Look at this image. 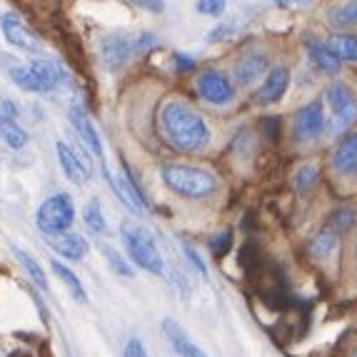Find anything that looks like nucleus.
Masks as SVG:
<instances>
[{
    "label": "nucleus",
    "mask_w": 357,
    "mask_h": 357,
    "mask_svg": "<svg viewBox=\"0 0 357 357\" xmlns=\"http://www.w3.org/2000/svg\"><path fill=\"white\" fill-rule=\"evenodd\" d=\"M128 3L143 8V10H148V13H155V15L165 10V3H162V0H128Z\"/></svg>",
    "instance_id": "obj_34"
},
{
    "label": "nucleus",
    "mask_w": 357,
    "mask_h": 357,
    "mask_svg": "<svg viewBox=\"0 0 357 357\" xmlns=\"http://www.w3.org/2000/svg\"><path fill=\"white\" fill-rule=\"evenodd\" d=\"M0 140L8 145V148L18 150L28 143V132L15 123L13 118H6V115H0Z\"/></svg>",
    "instance_id": "obj_21"
},
{
    "label": "nucleus",
    "mask_w": 357,
    "mask_h": 357,
    "mask_svg": "<svg viewBox=\"0 0 357 357\" xmlns=\"http://www.w3.org/2000/svg\"><path fill=\"white\" fill-rule=\"evenodd\" d=\"M317 175H320V170H317V165H312V162H307V165L298 167V173H295V180H292V185H295V190L298 192H307L312 185L317 183Z\"/></svg>",
    "instance_id": "obj_27"
},
{
    "label": "nucleus",
    "mask_w": 357,
    "mask_h": 357,
    "mask_svg": "<svg viewBox=\"0 0 357 357\" xmlns=\"http://www.w3.org/2000/svg\"><path fill=\"white\" fill-rule=\"evenodd\" d=\"M120 235H123L128 255H130V260L135 262L137 268L153 275L165 273V262H162V255H160V250H158L153 232H150L148 227L137 225V222H132V220H123Z\"/></svg>",
    "instance_id": "obj_3"
},
{
    "label": "nucleus",
    "mask_w": 357,
    "mask_h": 357,
    "mask_svg": "<svg viewBox=\"0 0 357 357\" xmlns=\"http://www.w3.org/2000/svg\"><path fill=\"white\" fill-rule=\"evenodd\" d=\"M175 68H178L180 73L192 70V68H195V60L188 58V55H185V53H175Z\"/></svg>",
    "instance_id": "obj_35"
},
{
    "label": "nucleus",
    "mask_w": 357,
    "mask_h": 357,
    "mask_svg": "<svg viewBox=\"0 0 357 357\" xmlns=\"http://www.w3.org/2000/svg\"><path fill=\"white\" fill-rule=\"evenodd\" d=\"M15 255H18V260H20V265H23L25 270H28V275L33 278V282L36 285H40L43 290H48V278H45V273H43V268L38 265L33 257L28 255V252H23V250H15Z\"/></svg>",
    "instance_id": "obj_28"
},
{
    "label": "nucleus",
    "mask_w": 357,
    "mask_h": 357,
    "mask_svg": "<svg viewBox=\"0 0 357 357\" xmlns=\"http://www.w3.org/2000/svg\"><path fill=\"white\" fill-rule=\"evenodd\" d=\"M330 20L340 28H357V0H345L330 8Z\"/></svg>",
    "instance_id": "obj_23"
},
{
    "label": "nucleus",
    "mask_w": 357,
    "mask_h": 357,
    "mask_svg": "<svg viewBox=\"0 0 357 357\" xmlns=\"http://www.w3.org/2000/svg\"><path fill=\"white\" fill-rule=\"evenodd\" d=\"M160 130L167 143L183 153H200L210 143V128L188 102L167 100L160 110Z\"/></svg>",
    "instance_id": "obj_1"
},
{
    "label": "nucleus",
    "mask_w": 357,
    "mask_h": 357,
    "mask_svg": "<svg viewBox=\"0 0 357 357\" xmlns=\"http://www.w3.org/2000/svg\"><path fill=\"white\" fill-rule=\"evenodd\" d=\"M183 252L188 255V260H190V265L197 270L200 275H208V268H205V262H203V257L197 255L195 250H192V245H188V243H183Z\"/></svg>",
    "instance_id": "obj_32"
},
{
    "label": "nucleus",
    "mask_w": 357,
    "mask_h": 357,
    "mask_svg": "<svg viewBox=\"0 0 357 357\" xmlns=\"http://www.w3.org/2000/svg\"><path fill=\"white\" fill-rule=\"evenodd\" d=\"M0 115H6V118H13V120H15V118H18V107L13 105L10 100H6L3 105H0Z\"/></svg>",
    "instance_id": "obj_36"
},
{
    "label": "nucleus",
    "mask_w": 357,
    "mask_h": 357,
    "mask_svg": "<svg viewBox=\"0 0 357 357\" xmlns=\"http://www.w3.org/2000/svg\"><path fill=\"white\" fill-rule=\"evenodd\" d=\"M197 93L210 105H227L235 98V85L220 70H205L197 75Z\"/></svg>",
    "instance_id": "obj_10"
},
{
    "label": "nucleus",
    "mask_w": 357,
    "mask_h": 357,
    "mask_svg": "<svg viewBox=\"0 0 357 357\" xmlns=\"http://www.w3.org/2000/svg\"><path fill=\"white\" fill-rule=\"evenodd\" d=\"M325 130V107H322V100H312L307 105H303L295 113V120H292V135L298 143H310L320 137V132Z\"/></svg>",
    "instance_id": "obj_9"
},
{
    "label": "nucleus",
    "mask_w": 357,
    "mask_h": 357,
    "mask_svg": "<svg viewBox=\"0 0 357 357\" xmlns=\"http://www.w3.org/2000/svg\"><path fill=\"white\" fill-rule=\"evenodd\" d=\"M0 28H3L6 40L10 43V45H15V48L25 50V53H38V50H40V38H38L18 15H13V13L3 15Z\"/></svg>",
    "instance_id": "obj_11"
},
{
    "label": "nucleus",
    "mask_w": 357,
    "mask_h": 357,
    "mask_svg": "<svg viewBox=\"0 0 357 357\" xmlns=\"http://www.w3.org/2000/svg\"><path fill=\"white\" fill-rule=\"evenodd\" d=\"M227 8V0H197L195 10L200 15H222Z\"/></svg>",
    "instance_id": "obj_29"
},
{
    "label": "nucleus",
    "mask_w": 357,
    "mask_h": 357,
    "mask_svg": "<svg viewBox=\"0 0 357 357\" xmlns=\"http://www.w3.org/2000/svg\"><path fill=\"white\" fill-rule=\"evenodd\" d=\"M230 245H232L230 232H218V235H213V238H210V250H213L218 257L227 255V250H230Z\"/></svg>",
    "instance_id": "obj_30"
},
{
    "label": "nucleus",
    "mask_w": 357,
    "mask_h": 357,
    "mask_svg": "<svg viewBox=\"0 0 357 357\" xmlns=\"http://www.w3.org/2000/svg\"><path fill=\"white\" fill-rule=\"evenodd\" d=\"M132 55H137V36L107 33L100 38V63L105 66V70H120Z\"/></svg>",
    "instance_id": "obj_7"
},
{
    "label": "nucleus",
    "mask_w": 357,
    "mask_h": 357,
    "mask_svg": "<svg viewBox=\"0 0 357 357\" xmlns=\"http://www.w3.org/2000/svg\"><path fill=\"white\" fill-rule=\"evenodd\" d=\"M126 357H150L148 350H145L143 345V340H137V337H130L128 340V345H126Z\"/></svg>",
    "instance_id": "obj_33"
},
{
    "label": "nucleus",
    "mask_w": 357,
    "mask_h": 357,
    "mask_svg": "<svg viewBox=\"0 0 357 357\" xmlns=\"http://www.w3.org/2000/svg\"><path fill=\"white\" fill-rule=\"evenodd\" d=\"M73 220H75V208H73L70 195H66V192L50 195L36 213L38 227H40V232H45V235L68 232V227L73 225Z\"/></svg>",
    "instance_id": "obj_6"
},
{
    "label": "nucleus",
    "mask_w": 357,
    "mask_h": 357,
    "mask_svg": "<svg viewBox=\"0 0 357 357\" xmlns=\"http://www.w3.org/2000/svg\"><path fill=\"white\" fill-rule=\"evenodd\" d=\"M50 250H55L60 257H66V260H83L88 255L90 245L83 235H77V232H60V235H48L45 238Z\"/></svg>",
    "instance_id": "obj_14"
},
{
    "label": "nucleus",
    "mask_w": 357,
    "mask_h": 357,
    "mask_svg": "<svg viewBox=\"0 0 357 357\" xmlns=\"http://www.w3.org/2000/svg\"><path fill=\"white\" fill-rule=\"evenodd\" d=\"M333 167L342 178H357V132H347L335 145Z\"/></svg>",
    "instance_id": "obj_13"
},
{
    "label": "nucleus",
    "mask_w": 357,
    "mask_h": 357,
    "mask_svg": "<svg viewBox=\"0 0 357 357\" xmlns=\"http://www.w3.org/2000/svg\"><path fill=\"white\" fill-rule=\"evenodd\" d=\"M325 102L330 107V132L342 135L357 123V96L347 83L335 80L325 90Z\"/></svg>",
    "instance_id": "obj_5"
},
{
    "label": "nucleus",
    "mask_w": 357,
    "mask_h": 357,
    "mask_svg": "<svg viewBox=\"0 0 357 357\" xmlns=\"http://www.w3.org/2000/svg\"><path fill=\"white\" fill-rule=\"evenodd\" d=\"M303 43H305V50H307L310 60H312V66H315L317 70L325 73V75H337L342 63H340L337 55L330 50L328 43L317 40V38H312V36H307Z\"/></svg>",
    "instance_id": "obj_16"
},
{
    "label": "nucleus",
    "mask_w": 357,
    "mask_h": 357,
    "mask_svg": "<svg viewBox=\"0 0 357 357\" xmlns=\"http://www.w3.org/2000/svg\"><path fill=\"white\" fill-rule=\"evenodd\" d=\"M10 80L28 93H50L66 80L63 68L50 58H36L25 66L10 68Z\"/></svg>",
    "instance_id": "obj_4"
},
{
    "label": "nucleus",
    "mask_w": 357,
    "mask_h": 357,
    "mask_svg": "<svg viewBox=\"0 0 357 357\" xmlns=\"http://www.w3.org/2000/svg\"><path fill=\"white\" fill-rule=\"evenodd\" d=\"M330 50L340 58V63H357V36L355 33H335L330 38Z\"/></svg>",
    "instance_id": "obj_20"
},
{
    "label": "nucleus",
    "mask_w": 357,
    "mask_h": 357,
    "mask_svg": "<svg viewBox=\"0 0 357 357\" xmlns=\"http://www.w3.org/2000/svg\"><path fill=\"white\" fill-rule=\"evenodd\" d=\"M292 3H300V6H305V3H312V0H292Z\"/></svg>",
    "instance_id": "obj_38"
},
{
    "label": "nucleus",
    "mask_w": 357,
    "mask_h": 357,
    "mask_svg": "<svg viewBox=\"0 0 357 357\" xmlns=\"http://www.w3.org/2000/svg\"><path fill=\"white\" fill-rule=\"evenodd\" d=\"M83 220L90 232H96V235L105 232V218H102V205L98 197H90L88 200V205H85V210H83Z\"/></svg>",
    "instance_id": "obj_24"
},
{
    "label": "nucleus",
    "mask_w": 357,
    "mask_h": 357,
    "mask_svg": "<svg viewBox=\"0 0 357 357\" xmlns=\"http://www.w3.org/2000/svg\"><path fill=\"white\" fill-rule=\"evenodd\" d=\"M287 85H290V70L285 66H275L273 70L265 75L262 85L257 88L255 100L260 105H273V102L282 100V96L287 93Z\"/></svg>",
    "instance_id": "obj_12"
},
{
    "label": "nucleus",
    "mask_w": 357,
    "mask_h": 357,
    "mask_svg": "<svg viewBox=\"0 0 357 357\" xmlns=\"http://www.w3.org/2000/svg\"><path fill=\"white\" fill-rule=\"evenodd\" d=\"M268 68H270V63L262 53H248L235 63L232 75H235V83L238 85H252L257 77L268 73Z\"/></svg>",
    "instance_id": "obj_17"
},
{
    "label": "nucleus",
    "mask_w": 357,
    "mask_h": 357,
    "mask_svg": "<svg viewBox=\"0 0 357 357\" xmlns=\"http://www.w3.org/2000/svg\"><path fill=\"white\" fill-rule=\"evenodd\" d=\"M68 120H70V126L75 128L77 137L83 140L85 145H88V150L98 158V162H100L102 167V175H105V180H113L115 175L110 173V167H107V160H105V148H102V140L100 135H98L96 126L90 123V118L85 115V110L80 105H70V110H68Z\"/></svg>",
    "instance_id": "obj_8"
},
{
    "label": "nucleus",
    "mask_w": 357,
    "mask_h": 357,
    "mask_svg": "<svg viewBox=\"0 0 357 357\" xmlns=\"http://www.w3.org/2000/svg\"><path fill=\"white\" fill-rule=\"evenodd\" d=\"M162 333H165V337H167V342L173 345V350H175V355H180V357H208L205 355L200 347L192 342L188 335H185V330L180 328L178 322L175 320H162Z\"/></svg>",
    "instance_id": "obj_18"
},
{
    "label": "nucleus",
    "mask_w": 357,
    "mask_h": 357,
    "mask_svg": "<svg viewBox=\"0 0 357 357\" xmlns=\"http://www.w3.org/2000/svg\"><path fill=\"white\" fill-rule=\"evenodd\" d=\"M162 183L175 192V195L185 197V200H200L215 192L218 180L203 167L183 165V162H167L160 170Z\"/></svg>",
    "instance_id": "obj_2"
},
{
    "label": "nucleus",
    "mask_w": 357,
    "mask_h": 357,
    "mask_svg": "<svg viewBox=\"0 0 357 357\" xmlns=\"http://www.w3.org/2000/svg\"><path fill=\"white\" fill-rule=\"evenodd\" d=\"M337 238L340 235L333 227H322L315 238H312V243H310V255L317 257V260H328L337 250Z\"/></svg>",
    "instance_id": "obj_19"
},
{
    "label": "nucleus",
    "mask_w": 357,
    "mask_h": 357,
    "mask_svg": "<svg viewBox=\"0 0 357 357\" xmlns=\"http://www.w3.org/2000/svg\"><path fill=\"white\" fill-rule=\"evenodd\" d=\"M355 357H357V352H355Z\"/></svg>",
    "instance_id": "obj_39"
},
{
    "label": "nucleus",
    "mask_w": 357,
    "mask_h": 357,
    "mask_svg": "<svg viewBox=\"0 0 357 357\" xmlns=\"http://www.w3.org/2000/svg\"><path fill=\"white\" fill-rule=\"evenodd\" d=\"M355 222H357V213L352 208H337V210H333V218H330V222H328V227H333L335 232H347V230H352L355 227Z\"/></svg>",
    "instance_id": "obj_26"
},
{
    "label": "nucleus",
    "mask_w": 357,
    "mask_h": 357,
    "mask_svg": "<svg viewBox=\"0 0 357 357\" xmlns=\"http://www.w3.org/2000/svg\"><path fill=\"white\" fill-rule=\"evenodd\" d=\"M55 153H58L60 167H63V173H66V178L70 180V183H75V185L88 183L90 180V165L83 155H75L66 143H63V140L55 145Z\"/></svg>",
    "instance_id": "obj_15"
},
{
    "label": "nucleus",
    "mask_w": 357,
    "mask_h": 357,
    "mask_svg": "<svg viewBox=\"0 0 357 357\" xmlns=\"http://www.w3.org/2000/svg\"><path fill=\"white\" fill-rule=\"evenodd\" d=\"M100 252H102V257L107 260V265H110V270H115V273L123 275V278H132L130 262L120 255L115 248H110V245H100Z\"/></svg>",
    "instance_id": "obj_25"
},
{
    "label": "nucleus",
    "mask_w": 357,
    "mask_h": 357,
    "mask_svg": "<svg viewBox=\"0 0 357 357\" xmlns=\"http://www.w3.org/2000/svg\"><path fill=\"white\" fill-rule=\"evenodd\" d=\"M235 30H238V25H232V23L218 25V28H213L208 33V43H222V40H227L230 36H235Z\"/></svg>",
    "instance_id": "obj_31"
},
{
    "label": "nucleus",
    "mask_w": 357,
    "mask_h": 357,
    "mask_svg": "<svg viewBox=\"0 0 357 357\" xmlns=\"http://www.w3.org/2000/svg\"><path fill=\"white\" fill-rule=\"evenodd\" d=\"M273 3H278V6H285V3H292V0H273Z\"/></svg>",
    "instance_id": "obj_37"
},
{
    "label": "nucleus",
    "mask_w": 357,
    "mask_h": 357,
    "mask_svg": "<svg viewBox=\"0 0 357 357\" xmlns=\"http://www.w3.org/2000/svg\"><path fill=\"white\" fill-rule=\"evenodd\" d=\"M50 268H53L55 278H58V280L68 287V292H70L73 298H75L77 303H85V287H83V282L75 278V273H73V270H68L63 262H55V260L50 262Z\"/></svg>",
    "instance_id": "obj_22"
}]
</instances>
